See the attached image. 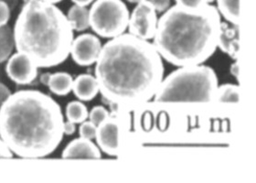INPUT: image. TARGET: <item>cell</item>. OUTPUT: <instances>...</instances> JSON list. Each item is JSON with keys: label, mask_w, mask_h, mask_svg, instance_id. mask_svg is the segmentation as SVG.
Returning <instances> with one entry per match:
<instances>
[{"label": "cell", "mask_w": 256, "mask_h": 183, "mask_svg": "<svg viewBox=\"0 0 256 183\" xmlns=\"http://www.w3.org/2000/svg\"><path fill=\"white\" fill-rule=\"evenodd\" d=\"M43 1H46V2H50V3H52V4H57L62 2V0H43Z\"/></svg>", "instance_id": "31"}, {"label": "cell", "mask_w": 256, "mask_h": 183, "mask_svg": "<svg viewBox=\"0 0 256 183\" xmlns=\"http://www.w3.org/2000/svg\"><path fill=\"white\" fill-rule=\"evenodd\" d=\"M72 92L77 99L82 102H89L94 99L99 94V86L96 76L80 74L74 80Z\"/></svg>", "instance_id": "13"}, {"label": "cell", "mask_w": 256, "mask_h": 183, "mask_svg": "<svg viewBox=\"0 0 256 183\" xmlns=\"http://www.w3.org/2000/svg\"><path fill=\"white\" fill-rule=\"evenodd\" d=\"M220 15L232 25H240V0H217Z\"/></svg>", "instance_id": "16"}, {"label": "cell", "mask_w": 256, "mask_h": 183, "mask_svg": "<svg viewBox=\"0 0 256 183\" xmlns=\"http://www.w3.org/2000/svg\"><path fill=\"white\" fill-rule=\"evenodd\" d=\"M76 132V124L67 120L64 122V133L65 136H72Z\"/></svg>", "instance_id": "27"}, {"label": "cell", "mask_w": 256, "mask_h": 183, "mask_svg": "<svg viewBox=\"0 0 256 183\" xmlns=\"http://www.w3.org/2000/svg\"><path fill=\"white\" fill-rule=\"evenodd\" d=\"M12 94L10 88L6 86L4 84L0 82V109L2 108V106L4 104V102L6 101V99L10 96Z\"/></svg>", "instance_id": "25"}, {"label": "cell", "mask_w": 256, "mask_h": 183, "mask_svg": "<svg viewBox=\"0 0 256 183\" xmlns=\"http://www.w3.org/2000/svg\"><path fill=\"white\" fill-rule=\"evenodd\" d=\"M62 158L65 160H99L102 158L101 150L92 140L80 136L68 143L62 153Z\"/></svg>", "instance_id": "11"}, {"label": "cell", "mask_w": 256, "mask_h": 183, "mask_svg": "<svg viewBox=\"0 0 256 183\" xmlns=\"http://www.w3.org/2000/svg\"><path fill=\"white\" fill-rule=\"evenodd\" d=\"M64 124L59 104L38 90L11 94L0 109V138L22 158L52 154L64 138Z\"/></svg>", "instance_id": "2"}, {"label": "cell", "mask_w": 256, "mask_h": 183, "mask_svg": "<svg viewBox=\"0 0 256 183\" xmlns=\"http://www.w3.org/2000/svg\"><path fill=\"white\" fill-rule=\"evenodd\" d=\"M13 156V153L0 138V158H12Z\"/></svg>", "instance_id": "26"}, {"label": "cell", "mask_w": 256, "mask_h": 183, "mask_svg": "<svg viewBox=\"0 0 256 183\" xmlns=\"http://www.w3.org/2000/svg\"><path fill=\"white\" fill-rule=\"evenodd\" d=\"M158 26V15L150 0L136 4L129 16V33L140 38L150 40L154 38Z\"/></svg>", "instance_id": "7"}, {"label": "cell", "mask_w": 256, "mask_h": 183, "mask_svg": "<svg viewBox=\"0 0 256 183\" xmlns=\"http://www.w3.org/2000/svg\"><path fill=\"white\" fill-rule=\"evenodd\" d=\"M230 74L234 76V77H236V78L239 77V64L237 62H235V64L232 65V67H230Z\"/></svg>", "instance_id": "30"}, {"label": "cell", "mask_w": 256, "mask_h": 183, "mask_svg": "<svg viewBox=\"0 0 256 183\" xmlns=\"http://www.w3.org/2000/svg\"><path fill=\"white\" fill-rule=\"evenodd\" d=\"M15 48L14 33L10 26L0 27V64L6 62Z\"/></svg>", "instance_id": "17"}, {"label": "cell", "mask_w": 256, "mask_h": 183, "mask_svg": "<svg viewBox=\"0 0 256 183\" xmlns=\"http://www.w3.org/2000/svg\"><path fill=\"white\" fill-rule=\"evenodd\" d=\"M38 69L30 57L18 52L12 54L6 64V76L18 86L32 84L38 77Z\"/></svg>", "instance_id": "9"}, {"label": "cell", "mask_w": 256, "mask_h": 183, "mask_svg": "<svg viewBox=\"0 0 256 183\" xmlns=\"http://www.w3.org/2000/svg\"><path fill=\"white\" fill-rule=\"evenodd\" d=\"M16 52L27 55L38 68H52L69 57L74 30L56 4L28 0L14 28Z\"/></svg>", "instance_id": "4"}, {"label": "cell", "mask_w": 256, "mask_h": 183, "mask_svg": "<svg viewBox=\"0 0 256 183\" xmlns=\"http://www.w3.org/2000/svg\"><path fill=\"white\" fill-rule=\"evenodd\" d=\"M176 5L187 8H198L208 4V0H175Z\"/></svg>", "instance_id": "23"}, {"label": "cell", "mask_w": 256, "mask_h": 183, "mask_svg": "<svg viewBox=\"0 0 256 183\" xmlns=\"http://www.w3.org/2000/svg\"><path fill=\"white\" fill-rule=\"evenodd\" d=\"M67 120L74 122L75 124H80L88 119L89 112L88 108L84 102L80 101L70 102L65 110Z\"/></svg>", "instance_id": "18"}, {"label": "cell", "mask_w": 256, "mask_h": 183, "mask_svg": "<svg viewBox=\"0 0 256 183\" xmlns=\"http://www.w3.org/2000/svg\"><path fill=\"white\" fill-rule=\"evenodd\" d=\"M96 130L97 126L96 124L91 122L90 120L80 123V128H79V134L82 138H84L87 140H92L96 138Z\"/></svg>", "instance_id": "21"}, {"label": "cell", "mask_w": 256, "mask_h": 183, "mask_svg": "<svg viewBox=\"0 0 256 183\" xmlns=\"http://www.w3.org/2000/svg\"><path fill=\"white\" fill-rule=\"evenodd\" d=\"M66 16L74 32H82L90 27L89 10L86 6L74 5L70 8Z\"/></svg>", "instance_id": "15"}, {"label": "cell", "mask_w": 256, "mask_h": 183, "mask_svg": "<svg viewBox=\"0 0 256 183\" xmlns=\"http://www.w3.org/2000/svg\"><path fill=\"white\" fill-rule=\"evenodd\" d=\"M72 76L66 72H58L50 74L47 86L54 94L58 96H65L72 91Z\"/></svg>", "instance_id": "14"}, {"label": "cell", "mask_w": 256, "mask_h": 183, "mask_svg": "<svg viewBox=\"0 0 256 183\" xmlns=\"http://www.w3.org/2000/svg\"><path fill=\"white\" fill-rule=\"evenodd\" d=\"M128 1L129 3H132V4H138V3L144 1V0H128Z\"/></svg>", "instance_id": "32"}, {"label": "cell", "mask_w": 256, "mask_h": 183, "mask_svg": "<svg viewBox=\"0 0 256 183\" xmlns=\"http://www.w3.org/2000/svg\"><path fill=\"white\" fill-rule=\"evenodd\" d=\"M150 2L154 6L156 13H163L170 8L171 0H150Z\"/></svg>", "instance_id": "24"}, {"label": "cell", "mask_w": 256, "mask_h": 183, "mask_svg": "<svg viewBox=\"0 0 256 183\" xmlns=\"http://www.w3.org/2000/svg\"><path fill=\"white\" fill-rule=\"evenodd\" d=\"M239 25H234L230 27L226 22L220 23V32L218 47L224 52L229 54L232 59H237L240 50V30Z\"/></svg>", "instance_id": "12"}, {"label": "cell", "mask_w": 256, "mask_h": 183, "mask_svg": "<svg viewBox=\"0 0 256 183\" xmlns=\"http://www.w3.org/2000/svg\"><path fill=\"white\" fill-rule=\"evenodd\" d=\"M215 0H208V4H212V3H214Z\"/></svg>", "instance_id": "33"}, {"label": "cell", "mask_w": 256, "mask_h": 183, "mask_svg": "<svg viewBox=\"0 0 256 183\" xmlns=\"http://www.w3.org/2000/svg\"><path fill=\"white\" fill-rule=\"evenodd\" d=\"M121 124L118 118L109 116L97 126L96 140L101 151L118 156L121 144Z\"/></svg>", "instance_id": "10"}, {"label": "cell", "mask_w": 256, "mask_h": 183, "mask_svg": "<svg viewBox=\"0 0 256 183\" xmlns=\"http://www.w3.org/2000/svg\"><path fill=\"white\" fill-rule=\"evenodd\" d=\"M50 72H44L40 76V82L42 84L43 86H48V81H50Z\"/></svg>", "instance_id": "29"}, {"label": "cell", "mask_w": 256, "mask_h": 183, "mask_svg": "<svg viewBox=\"0 0 256 183\" xmlns=\"http://www.w3.org/2000/svg\"><path fill=\"white\" fill-rule=\"evenodd\" d=\"M130 13L123 0H94L89 10L90 27L102 38H112L126 30Z\"/></svg>", "instance_id": "6"}, {"label": "cell", "mask_w": 256, "mask_h": 183, "mask_svg": "<svg viewBox=\"0 0 256 183\" xmlns=\"http://www.w3.org/2000/svg\"><path fill=\"white\" fill-rule=\"evenodd\" d=\"M10 8L4 0H0V27L8 25L10 20Z\"/></svg>", "instance_id": "22"}, {"label": "cell", "mask_w": 256, "mask_h": 183, "mask_svg": "<svg viewBox=\"0 0 256 183\" xmlns=\"http://www.w3.org/2000/svg\"><path fill=\"white\" fill-rule=\"evenodd\" d=\"M218 87V76L210 66H182L163 78L153 98L160 104H208L215 101Z\"/></svg>", "instance_id": "5"}, {"label": "cell", "mask_w": 256, "mask_h": 183, "mask_svg": "<svg viewBox=\"0 0 256 183\" xmlns=\"http://www.w3.org/2000/svg\"><path fill=\"white\" fill-rule=\"evenodd\" d=\"M72 1L74 3V5L87 6L91 5L94 0H72Z\"/></svg>", "instance_id": "28"}, {"label": "cell", "mask_w": 256, "mask_h": 183, "mask_svg": "<svg viewBox=\"0 0 256 183\" xmlns=\"http://www.w3.org/2000/svg\"><path fill=\"white\" fill-rule=\"evenodd\" d=\"M240 87L236 84H224L218 87L215 101L220 102H230L236 104L240 101Z\"/></svg>", "instance_id": "19"}, {"label": "cell", "mask_w": 256, "mask_h": 183, "mask_svg": "<svg viewBox=\"0 0 256 183\" xmlns=\"http://www.w3.org/2000/svg\"><path fill=\"white\" fill-rule=\"evenodd\" d=\"M101 48L100 38L94 34L86 33L74 38L70 54L76 64L86 67L96 64Z\"/></svg>", "instance_id": "8"}, {"label": "cell", "mask_w": 256, "mask_h": 183, "mask_svg": "<svg viewBox=\"0 0 256 183\" xmlns=\"http://www.w3.org/2000/svg\"><path fill=\"white\" fill-rule=\"evenodd\" d=\"M109 116H110V114L108 112L106 108L101 106H96L92 109L91 112L89 113L88 118L97 126L98 124Z\"/></svg>", "instance_id": "20"}, {"label": "cell", "mask_w": 256, "mask_h": 183, "mask_svg": "<svg viewBox=\"0 0 256 183\" xmlns=\"http://www.w3.org/2000/svg\"><path fill=\"white\" fill-rule=\"evenodd\" d=\"M220 23L214 6H173L158 20L152 44L161 58L174 66L202 64L218 48Z\"/></svg>", "instance_id": "3"}, {"label": "cell", "mask_w": 256, "mask_h": 183, "mask_svg": "<svg viewBox=\"0 0 256 183\" xmlns=\"http://www.w3.org/2000/svg\"><path fill=\"white\" fill-rule=\"evenodd\" d=\"M164 70L153 44L123 33L102 46L94 76L104 99L119 106H129L154 97Z\"/></svg>", "instance_id": "1"}]
</instances>
